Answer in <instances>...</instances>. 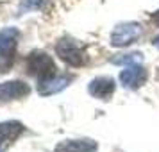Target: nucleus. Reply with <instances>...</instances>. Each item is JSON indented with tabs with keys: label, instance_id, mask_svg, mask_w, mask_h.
<instances>
[{
	"label": "nucleus",
	"instance_id": "obj_1",
	"mask_svg": "<svg viewBox=\"0 0 159 152\" xmlns=\"http://www.w3.org/2000/svg\"><path fill=\"white\" fill-rule=\"evenodd\" d=\"M56 54L59 59H63L66 65L70 66H82L86 63V50L82 48V45L79 41H75L72 38H63L61 41L56 45Z\"/></svg>",
	"mask_w": 159,
	"mask_h": 152
},
{
	"label": "nucleus",
	"instance_id": "obj_2",
	"mask_svg": "<svg viewBox=\"0 0 159 152\" xmlns=\"http://www.w3.org/2000/svg\"><path fill=\"white\" fill-rule=\"evenodd\" d=\"M27 70L30 75L38 77L39 81L50 79L54 75H57V66L54 63V59L45 54V52H32L27 59Z\"/></svg>",
	"mask_w": 159,
	"mask_h": 152
},
{
	"label": "nucleus",
	"instance_id": "obj_3",
	"mask_svg": "<svg viewBox=\"0 0 159 152\" xmlns=\"http://www.w3.org/2000/svg\"><path fill=\"white\" fill-rule=\"evenodd\" d=\"M139 36H141V25L139 23H122L113 30L111 45L113 47H127V45L134 43Z\"/></svg>",
	"mask_w": 159,
	"mask_h": 152
},
{
	"label": "nucleus",
	"instance_id": "obj_4",
	"mask_svg": "<svg viewBox=\"0 0 159 152\" xmlns=\"http://www.w3.org/2000/svg\"><path fill=\"white\" fill-rule=\"evenodd\" d=\"M30 93V88L23 81H7L0 84V102H11V100H20L23 97Z\"/></svg>",
	"mask_w": 159,
	"mask_h": 152
},
{
	"label": "nucleus",
	"instance_id": "obj_5",
	"mask_svg": "<svg viewBox=\"0 0 159 152\" xmlns=\"http://www.w3.org/2000/svg\"><path fill=\"white\" fill-rule=\"evenodd\" d=\"M120 81L125 88H139L147 81V70L139 63L127 65L125 70H122L120 73Z\"/></svg>",
	"mask_w": 159,
	"mask_h": 152
},
{
	"label": "nucleus",
	"instance_id": "obj_6",
	"mask_svg": "<svg viewBox=\"0 0 159 152\" xmlns=\"http://www.w3.org/2000/svg\"><path fill=\"white\" fill-rule=\"evenodd\" d=\"M23 127L20 122H2L0 123V152L4 150V149H7L9 145L16 141L20 134L23 132Z\"/></svg>",
	"mask_w": 159,
	"mask_h": 152
},
{
	"label": "nucleus",
	"instance_id": "obj_7",
	"mask_svg": "<svg viewBox=\"0 0 159 152\" xmlns=\"http://www.w3.org/2000/svg\"><path fill=\"white\" fill-rule=\"evenodd\" d=\"M70 77L68 75H54L50 79L39 81L38 84V93L43 95V97H48V95H56L59 91H63L68 84H70Z\"/></svg>",
	"mask_w": 159,
	"mask_h": 152
},
{
	"label": "nucleus",
	"instance_id": "obj_8",
	"mask_svg": "<svg viewBox=\"0 0 159 152\" xmlns=\"http://www.w3.org/2000/svg\"><path fill=\"white\" fill-rule=\"evenodd\" d=\"M115 90L116 84L111 77H98V79H93L89 82V93L100 100H109L115 93Z\"/></svg>",
	"mask_w": 159,
	"mask_h": 152
},
{
	"label": "nucleus",
	"instance_id": "obj_9",
	"mask_svg": "<svg viewBox=\"0 0 159 152\" xmlns=\"http://www.w3.org/2000/svg\"><path fill=\"white\" fill-rule=\"evenodd\" d=\"M97 143L93 140H65L54 149V152H95Z\"/></svg>",
	"mask_w": 159,
	"mask_h": 152
},
{
	"label": "nucleus",
	"instance_id": "obj_10",
	"mask_svg": "<svg viewBox=\"0 0 159 152\" xmlns=\"http://www.w3.org/2000/svg\"><path fill=\"white\" fill-rule=\"evenodd\" d=\"M143 61V54L139 52H132V54H123L113 59L115 65H134V63H141Z\"/></svg>",
	"mask_w": 159,
	"mask_h": 152
},
{
	"label": "nucleus",
	"instance_id": "obj_11",
	"mask_svg": "<svg viewBox=\"0 0 159 152\" xmlns=\"http://www.w3.org/2000/svg\"><path fill=\"white\" fill-rule=\"evenodd\" d=\"M45 0H22L20 2V13H25V11H32V9H39L43 6Z\"/></svg>",
	"mask_w": 159,
	"mask_h": 152
},
{
	"label": "nucleus",
	"instance_id": "obj_12",
	"mask_svg": "<svg viewBox=\"0 0 159 152\" xmlns=\"http://www.w3.org/2000/svg\"><path fill=\"white\" fill-rule=\"evenodd\" d=\"M13 61H15V56H4V54H0V73L9 72V68L13 66Z\"/></svg>",
	"mask_w": 159,
	"mask_h": 152
},
{
	"label": "nucleus",
	"instance_id": "obj_13",
	"mask_svg": "<svg viewBox=\"0 0 159 152\" xmlns=\"http://www.w3.org/2000/svg\"><path fill=\"white\" fill-rule=\"evenodd\" d=\"M152 22L156 23V25H159V11H156V13H154V16H152Z\"/></svg>",
	"mask_w": 159,
	"mask_h": 152
}]
</instances>
